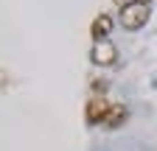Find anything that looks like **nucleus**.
I'll use <instances>...</instances> for the list:
<instances>
[{
	"label": "nucleus",
	"mask_w": 157,
	"mask_h": 151,
	"mask_svg": "<svg viewBox=\"0 0 157 151\" xmlns=\"http://www.w3.org/2000/svg\"><path fill=\"white\" fill-rule=\"evenodd\" d=\"M149 14H151L149 3H129V6L121 9V25H124L126 31H137V28L146 25Z\"/></svg>",
	"instance_id": "1"
},
{
	"label": "nucleus",
	"mask_w": 157,
	"mask_h": 151,
	"mask_svg": "<svg viewBox=\"0 0 157 151\" xmlns=\"http://www.w3.org/2000/svg\"><path fill=\"white\" fill-rule=\"evenodd\" d=\"M129 3H149V0H126V6H129Z\"/></svg>",
	"instance_id": "6"
},
{
	"label": "nucleus",
	"mask_w": 157,
	"mask_h": 151,
	"mask_svg": "<svg viewBox=\"0 0 157 151\" xmlns=\"http://www.w3.org/2000/svg\"><path fill=\"white\" fill-rule=\"evenodd\" d=\"M109 106H112V104H107L104 95H93V98L87 101V120H90V123H104Z\"/></svg>",
	"instance_id": "3"
},
{
	"label": "nucleus",
	"mask_w": 157,
	"mask_h": 151,
	"mask_svg": "<svg viewBox=\"0 0 157 151\" xmlns=\"http://www.w3.org/2000/svg\"><path fill=\"white\" fill-rule=\"evenodd\" d=\"M126 115H129V112H126L124 104H112L109 112H107V120H104V123H107L109 129H115V126H121V123L126 120Z\"/></svg>",
	"instance_id": "5"
},
{
	"label": "nucleus",
	"mask_w": 157,
	"mask_h": 151,
	"mask_svg": "<svg viewBox=\"0 0 157 151\" xmlns=\"http://www.w3.org/2000/svg\"><path fill=\"white\" fill-rule=\"evenodd\" d=\"M90 59H93V64H98V67H109V64H115V59H118V50H115L112 42H95Z\"/></svg>",
	"instance_id": "2"
},
{
	"label": "nucleus",
	"mask_w": 157,
	"mask_h": 151,
	"mask_svg": "<svg viewBox=\"0 0 157 151\" xmlns=\"http://www.w3.org/2000/svg\"><path fill=\"white\" fill-rule=\"evenodd\" d=\"M109 31H112V17L109 14H98L95 20H93V25H90V34H93L95 42H107Z\"/></svg>",
	"instance_id": "4"
}]
</instances>
